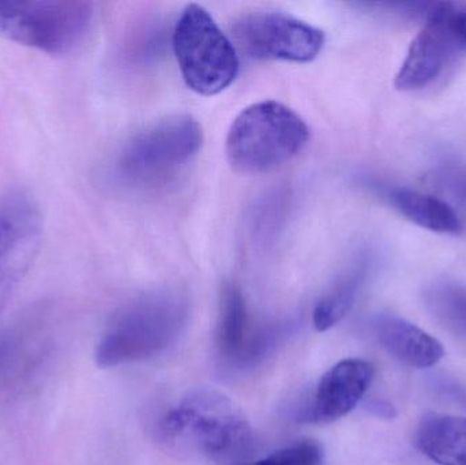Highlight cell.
<instances>
[{"label": "cell", "instance_id": "7c38bea8", "mask_svg": "<svg viewBox=\"0 0 466 465\" xmlns=\"http://www.w3.org/2000/svg\"><path fill=\"white\" fill-rule=\"evenodd\" d=\"M380 346L400 362L413 369H430L445 357L442 343L407 319L380 316L374 324Z\"/></svg>", "mask_w": 466, "mask_h": 465}, {"label": "cell", "instance_id": "5bb4252c", "mask_svg": "<svg viewBox=\"0 0 466 465\" xmlns=\"http://www.w3.org/2000/svg\"><path fill=\"white\" fill-rule=\"evenodd\" d=\"M416 444L440 465H466V418L432 414L421 420Z\"/></svg>", "mask_w": 466, "mask_h": 465}, {"label": "cell", "instance_id": "277c9868", "mask_svg": "<svg viewBox=\"0 0 466 465\" xmlns=\"http://www.w3.org/2000/svg\"><path fill=\"white\" fill-rule=\"evenodd\" d=\"M95 7L78 0H0V37L48 55L78 48L92 29Z\"/></svg>", "mask_w": 466, "mask_h": 465}, {"label": "cell", "instance_id": "52a82bcc", "mask_svg": "<svg viewBox=\"0 0 466 465\" xmlns=\"http://www.w3.org/2000/svg\"><path fill=\"white\" fill-rule=\"evenodd\" d=\"M424 18L394 79L401 92L429 86L466 52V2L429 3Z\"/></svg>", "mask_w": 466, "mask_h": 465}, {"label": "cell", "instance_id": "9c48e42d", "mask_svg": "<svg viewBox=\"0 0 466 465\" xmlns=\"http://www.w3.org/2000/svg\"><path fill=\"white\" fill-rule=\"evenodd\" d=\"M238 48L252 59L309 63L322 51V30L287 14L259 11L233 24Z\"/></svg>", "mask_w": 466, "mask_h": 465}, {"label": "cell", "instance_id": "4fadbf2b", "mask_svg": "<svg viewBox=\"0 0 466 465\" xmlns=\"http://www.w3.org/2000/svg\"><path fill=\"white\" fill-rule=\"evenodd\" d=\"M377 188L400 215L421 228L443 235L464 231L460 213L441 197L397 186L377 185Z\"/></svg>", "mask_w": 466, "mask_h": 465}, {"label": "cell", "instance_id": "5b68a950", "mask_svg": "<svg viewBox=\"0 0 466 465\" xmlns=\"http://www.w3.org/2000/svg\"><path fill=\"white\" fill-rule=\"evenodd\" d=\"M172 45L186 85L198 95H218L238 76L240 63L231 38L197 3L177 18Z\"/></svg>", "mask_w": 466, "mask_h": 465}, {"label": "cell", "instance_id": "2e32d148", "mask_svg": "<svg viewBox=\"0 0 466 465\" xmlns=\"http://www.w3.org/2000/svg\"><path fill=\"white\" fill-rule=\"evenodd\" d=\"M427 303L441 321L466 336V287L437 283L427 291Z\"/></svg>", "mask_w": 466, "mask_h": 465}, {"label": "cell", "instance_id": "3957f363", "mask_svg": "<svg viewBox=\"0 0 466 465\" xmlns=\"http://www.w3.org/2000/svg\"><path fill=\"white\" fill-rule=\"evenodd\" d=\"M309 139V126L293 109L279 101H260L233 120L227 158L236 172L263 174L295 158Z\"/></svg>", "mask_w": 466, "mask_h": 465}, {"label": "cell", "instance_id": "6da1fadb", "mask_svg": "<svg viewBox=\"0 0 466 465\" xmlns=\"http://www.w3.org/2000/svg\"><path fill=\"white\" fill-rule=\"evenodd\" d=\"M171 450L218 464L244 461L252 430L231 399L213 389H197L168 409L156 429Z\"/></svg>", "mask_w": 466, "mask_h": 465}, {"label": "cell", "instance_id": "ac0fdd59", "mask_svg": "<svg viewBox=\"0 0 466 465\" xmlns=\"http://www.w3.org/2000/svg\"><path fill=\"white\" fill-rule=\"evenodd\" d=\"M431 185L434 188L448 197L446 202L454 207V205H460L466 210V168L465 167L448 166L440 167L435 169L431 175ZM456 209V207H454Z\"/></svg>", "mask_w": 466, "mask_h": 465}, {"label": "cell", "instance_id": "30bf717a", "mask_svg": "<svg viewBox=\"0 0 466 465\" xmlns=\"http://www.w3.org/2000/svg\"><path fill=\"white\" fill-rule=\"evenodd\" d=\"M281 341L273 324L252 330L249 327L246 300L238 287L228 284L221 297L218 325V354L233 369L252 368L262 362Z\"/></svg>", "mask_w": 466, "mask_h": 465}, {"label": "cell", "instance_id": "8992f818", "mask_svg": "<svg viewBox=\"0 0 466 465\" xmlns=\"http://www.w3.org/2000/svg\"><path fill=\"white\" fill-rule=\"evenodd\" d=\"M202 144L204 131L190 115L158 120L128 139L117 157V174L131 185H158L193 160Z\"/></svg>", "mask_w": 466, "mask_h": 465}, {"label": "cell", "instance_id": "8fae6325", "mask_svg": "<svg viewBox=\"0 0 466 465\" xmlns=\"http://www.w3.org/2000/svg\"><path fill=\"white\" fill-rule=\"evenodd\" d=\"M374 369L367 360L350 358L329 369L303 409L307 422H333L352 412L369 392Z\"/></svg>", "mask_w": 466, "mask_h": 465}, {"label": "cell", "instance_id": "ba28073f", "mask_svg": "<svg viewBox=\"0 0 466 465\" xmlns=\"http://www.w3.org/2000/svg\"><path fill=\"white\" fill-rule=\"evenodd\" d=\"M43 216L35 197L14 187L0 194V314L37 258Z\"/></svg>", "mask_w": 466, "mask_h": 465}, {"label": "cell", "instance_id": "7a4b0ae2", "mask_svg": "<svg viewBox=\"0 0 466 465\" xmlns=\"http://www.w3.org/2000/svg\"><path fill=\"white\" fill-rule=\"evenodd\" d=\"M188 300L177 289H156L126 303L96 347V363L109 369L152 359L171 349L187 327Z\"/></svg>", "mask_w": 466, "mask_h": 465}, {"label": "cell", "instance_id": "9a60e30c", "mask_svg": "<svg viewBox=\"0 0 466 465\" xmlns=\"http://www.w3.org/2000/svg\"><path fill=\"white\" fill-rule=\"evenodd\" d=\"M370 268L371 259H369V256L364 254L359 257L318 300L312 313V322L318 332H326L336 327L352 310L366 283Z\"/></svg>", "mask_w": 466, "mask_h": 465}, {"label": "cell", "instance_id": "e0dca14e", "mask_svg": "<svg viewBox=\"0 0 466 465\" xmlns=\"http://www.w3.org/2000/svg\"><path fill=\"white\" fill-rule=\"evenodd\" d=\"M235 465H325V452L318 442L304 440L288 445L266 458Z\"/></svg>", "mask_w": 466, "mask_h": 465}]
</instances>
